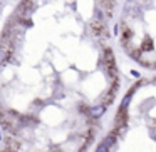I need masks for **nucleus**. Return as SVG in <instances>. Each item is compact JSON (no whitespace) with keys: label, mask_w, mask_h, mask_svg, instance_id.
<instances>
[{"label":"nucleus","mask_w":156,"mask_h":152,"mask_svg":"<svg viewBox=\"0 0 156 152\" xmlns=\"http://www.w3.org/2000/svg\"><path fill=\"white\" fill-rule=\"evenodd\" d=\"M154 130H156V129H154ZM153 139H156V132H154V134H153Z\"/></svg>","instance_id":"nucleus-9"},{"label":"nucleus","mask_w":156,"mask_h":152,"mask_svg":"<svg viewBox=\"0 0 156 152\" xmlns=\"http://www.w3.org/2000/svg\"><path fill=\"white\" fill-rule=\"evenodd\" d=\"M112 144H116V135L109 134L102 139V142L96 147V152H109V149L112 147Z\"/></svg>","instance_id":"nucleus-2"},{"label":"nucleus","mask_w":156,"mask_h":152,"mask_svg":"<svg viewBox=\"0 0 156 152\" xmlns=\"http://www.w3.org/2000/svg\"><path fill=\"white\" fill-rule=\"evenodd\" d=\"M106 109H108L106 104H96V105H92V107L89 109V115H91L92 119H99V117H102V115L106 114Z\"/></svg>","instance_id":"nucleus-3"},{"label":"nucleus","mask_w":156,"mask_h":152,"mask_svg":"<svg viewBox=\"0 0 156 152\" xmlns=\"http://www.w3.org/2000/svg\"><path fill=\"white\" fill-rule=\"evenodd\" d=\"M12 55H10V49L7 45H0V65H4L7 60H10Z\"/></svg>","instance_id":"nucleus-4"},{"label":"nucleus","mask_w":156,"mask_h":152,"mask_svg":"<svg viewBox=\"0 0 156 152\" xmlns=\"http://www.w3.org/2000/svg\"><path fill=\"white\" fill-rule=\"evenodd\" d=\"M0 139H2V134H0Z\"/></svg>","instance_id":"nucleus-10"},{"label":"nucleus","mask_w":156,"mask_h":152,"mask_svg":"<svg viewBox=\"0 0 156 152\" xmlns=\"http://www.w3.org/2000/svg\"><path fill=\"white\" fill-rule=\"evenodd\" d=\"M0 152H14V150H10V149H7V147H5L4 150H0Z\"/></svg>","instance_id":"nucleus-8"},{"label":"nucleus","mask_w":156,"mask_h":152,"mask_svg":"<svg viewBox=\"0 0 156 152\" xmlns=\"http://www.w3.org/2000/svg\"><path fill=\"white\" fill-rule=\"evenodd\" d=\"M34 8H35V4L32 0H22L20 4L17 5L15 15H17V19H29L30 14L34 12Z\"/></svg>","instance_id":"nucleus-1"},{"label":"nucleus","mask_w":156,"mask_h":152,"mask_svg":"<svg viewBox=\"0 0 156 152\" xmlns=\"http://www.w3.org/2000/svg\"><path fill=\"white\" fill-rule=\"evenodd\" d=\"M133 94H134V90H131L129 94H126L124 95V99H122V102H121V110H126L128 109V105H129V102H131V99H133Z\"/></svg>","instance_id":"nucleus-5"},{"label":"nucleus","mask_w":156,"mask_h":152,"mask_svg":"<svg viewBox=\"0 0 156 152\" xmlns=\"http://www.w3.org/2000/svg\"><path fill=\"white\" fill-rule=\"evenodd\" d=\"M131 75H133V77H139V72H136V70H131Z\"/></svg>","instance_id":"nucleus-7"},{"label":"nucleus","mask_w":156,"mask_h":152,"mask_svg":"<svg viewBox=\"0 0 156 152\" xmlns=\"http://www.w3.org/2000/svg\"><path fill=\"white\" fill-rule=\"evenodd\" d=\"M133 10H138V8H136V0H128L126 5H124V14H129V12H133Z\"/></svg>","instance_id":"nucleus-6"}]
</instances>
